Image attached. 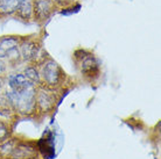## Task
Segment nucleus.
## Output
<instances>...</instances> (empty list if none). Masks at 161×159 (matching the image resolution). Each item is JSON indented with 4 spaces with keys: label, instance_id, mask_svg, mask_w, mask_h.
<instances>
[{
    "label": "nucleus",
    "instance_id": "f257e3e1",
    "mask_svg": "<svg viewBox=\"0 0 161 159\" xmlns=\"http://www.w3.org/2000/svg\"><path fill=\"white\" fill-rule=\"evenodd\" d=\"M41 77V86L52 88L55 91L63 90L68 80V76L56 60L47 54L36 64Z\"/></svg>",
    "mask_w": 161,
    "mask_h": 159
},
{
    "label": "nucleus",
    "instance_id": "f03ea898",
    "mask_svg": "<svg viewBox=\"0 0 161 159\" xmlns=\"http://www.w3.org/2000/svg\"><path fill=\"white\" fill-rule=\"evenodd\" d=\"M74 62L82 78L88 83H95L101 78L102 60L95 52L84 48L76 49L73 54Z\"/></svg>",
    "mask_w": 161,
    "mask_h": 159
},
{
    "label": "nucleus",
    "instance_id": "7ed1b4c3",
    "mask_svg": "<svg viewBox=\"0 0 161 159\" xmlns=\"http://www.w3.org/2000/svg\"><path fill=\"white\" fill-rule=\"evenodd\" d=\"M3 95L14 109L15 114L22 117L36 115V87H31L22 92H14L6 90Z\"/></svg>",
    "mask_w": 161,
    "mask_h": 159
},
{
    "label": "nucleus",
    "instance_id": "20e7f679",
    "mask_svg": "<svg viewBox=\"0 0 161 159\" xmlns=\"http://www.w3.org/2000/svg\"><path fill=\"white\" fill-rule=\"evenodd\" d=\"M19 50L24 64H37L48 54L43 49V36L39 34L21 35Z\"/></svg>",
    "mask_w": 161,
    "mask_h": 159
},
{
    "label": "nucleus",
    "instance_id": "39448f33",
    "mask_svg": "<svg viewBox=\"0 0 161 159\" xmlns=\"http://www.w3.org/2000/svg\"><path fill=\"white\" fill-rule=\"evenodd\" d=\"M20 40L21 35L16 34L0 36V58L6 60L8 68H16L24 64L19 50Z\"/></svg>",
    "mask_w": 161,
    "mask_h": 159
},
{
    "label": "nucleus",
    "instance_id": "423d86ee",
    "mask_svg": "<svg viewBox=\"0 0 161 159\" xmlns=\"http://www.w3.org/2000/svg\"><path fill=\"white\" fill-rule=\"evenodd\" d=\"M60 91L52 88L37 86L36 87V114L39 115H49L55 111L61 99L58 98Z\"/></svg>",
    "mask_w": 161,
    "mask_h": 159
},
{
    "label": "nucleus",
    "instance_id": "0eeeda50",
    "mask_svg": "<svg viewBox=\"0 0 161 159\" xmlns=\"http://www.w3.org/2000/svg\"><path fill=\"white\" fill-rule=\"evenodd\" d=\"M57 12L58 8L52 0H33V23L40 28H43Z\"/></svg>",
    "mask_w": 161,
    "mask_h": 159
},
{
    "label": "nucleus",
    "instance_id": "6e6552de",
    "mask_svg": "<svg viewBox=\"0 0 161 159\" xmlns=\"http://www.w3.org/2000/svg\"><path fill=\"white\" fill-rule=\"evenodd\" d=\"M5 85L8 87V90L14 92H22L31 87H34V85L24 76L22 72L7 73L5 76Z\"/></svg>",
    "mask_w": 161,
    "mask_h": 159
},
{
    "label": "nucleus",
    "instance_id": "1a4fd4ad",
    "mask_svg": "<svg viewBox=\"0 0 161 159\" xmlns=\"http://www.w3.org/2000/svg\"><path fill=\"white\" fill-rule=\"evenodd\" d=\"M13 19L25 24L33 23V0H20Z\"/></svg>",
    "mask_w": 161,
    "mask_h": 159
},
{
    "label": "nucleus",
    "instance_id": "9d476101",
    "mask_svg": "<svg viewBox=\"0 0 161 159\" xmlns=\"http://www.w3.org/2000/svg\"><path fill=\"white\" fill-rule=\"evenodd\" d=\"M22 73L31 83L37 87L41 86V77H40V71H39V66L36 64H26L22 69Z\"/></svg>",
    "mask_w": 161,
    "mask_h": 159
},
{
    "label": "nucleus",
    "instance_id": "9b49d317",
    "mask_svg": "<svg viewBox=\"0 0 161 159\" xmlns=\"http://www.w3.org/2000/svg\"><path fill=\"white\" fill-rule=\"evenodd\" d=\"M20 0H0V20L13 18Z\"/></svg>",
    "mask_w": 161,
    "mask_h": 159
},
{
    "label": "nucleus",
    "instance_id": "f8f14e48",
    "mask_svg": "<svg viewBox=\"0 0 161 159\" xmlns=\"http://www.w3.org/2000/svg\"><path fill=\"white\" fill-rule=\"evenodd\" d=\"M37 150L42 153L47 159H52L55 155V147H54V142H53L52 135L46 138H41L36 143Z\"/></svg>",
    "mask_w": 161,
    "mask_h": 159
},
{
    "label": "nucleus",
    "instance_id": "ddd939ff",
    "mask_svg": "<svg viewBox=\"0 0 161 159\" xmlns=\"http://www.w3.org/2000/svg\"><path fill=\"white\" fill-rule=\"evenodd\" d=\"M0 116H3L7 120H12L13 117H18L14 109L9 105L7 100L5 99V96L1 94L0 95Z\"/></svg>",
    "mask_w": 161,
    "mask_h": 159
},
{
    "label": "nucleus",
    "instance_id": "4468645a",
    "mask_svg": "<svg viewBox=\"0 0 161 159\" xmlns=\"http://www.w3.org/2000/svg\"><path fill=\"white\" fill-rule=\"evenodd\" d=\"M80 7H82V5L76 1V3H74L73 5H70V6H67V7H64V8L58 9V14L63 16L73 15V14H76V13L80 12Z\"/></svg>",
    "mask_w": 161,
    "mask_h": 159
},
{
    "label": "nucleus",
    "instance_id": "2eb2a0df",
    "mask_svg": "<svg viewBox=\"0 0 161 159\" xmlns=\"http://www.w3.org/2000/svg\"><path fill=\"white\" fill-rule=\"evenodd\" d=\"M9 137H11V127H9V124L6 121L0 119V143L6 141Z\"/></svg>",
    "mask_w": 161,
    "mask_h": 159
},
{
    "label": "nucleus",
    "instance_id": "dca6fc26",
    "mask_svg": "<svg viewBox=\"0 0 161 159\" xmlns=\"http://www.w3.org/2000/svg\"><path fill=\"white\" fill-rule=\"evenodd\" d=\"M54 5L56 6L58 9L61 8H64L67 6H70V5H73L74 3H76V0H52Z\"/></svg>",
    "mask_w": 161,
    "mask_h": 159
},
{
    "label": "nucleus",
    "instance_id": "f3484780",
    "mask_svg": "<svg viewBox=\"0 0 161 159\" xmlns=\"http://www.w3.org/2000/svg\"><path fill=\"white\" fill-rule=\"evenodd\" d=\"M8 65L6 63V60L1 59L0 58V78H4L6 74H7V71H8Z\"/></svg>",
    "mask_w": 161,
    "mask_h": 159
},
{
    "label": "nucleus",
    "instance_id": "a211bd4d",
    "mask_svg": "<svg viewBox=\"0 0 161 159\" xmlns=\"http://www.w3.org/2000/svg\"><path fill=\"white\" fill-rule=\"evenodd\" d=\"M4 88H5V77L4 78H0V95L3 94Z\"/></svg>",
    "mask_w": 161,
    "mask_h": 159
}]
</instances>
